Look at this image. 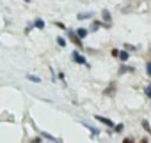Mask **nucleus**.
<instances>
[{"instance_id":"nucleus-4","label":"nucleus","mask_w":151,"mask_h":143,"mask_svg":"<svg viewBox=\"0 0 151 143\" xmlns=\"http://www.w3.org/2000/svg\"><path fill=\"white\" fill-rule=\"evenodd\" d=\"M101 14H103V20L107 21V25H110V21H112V20H110V13H109L107 9H103V11H101Z\"/></svg>"},{"instance_id":"nucleus-1","label":"nucleus","mask_w":151,"mask_h":143,"mask_svg":"<svg viewBox=\"0 0 151 143\" xmlns=\"http://www.w3.org/2000/svg\"><path fill=\"white\" fill-rule=\"evenodd\" d=\"M71 58L77 62V64H82V65H87V62H86V57H82L78 51H73L71 53Z\"/></svg>"},{"instance_id":"nucleus-9","label":"nucleus","mask_w":151,"mask_h":143,"mask_svg":"<svg viewBox=\"0 0 151 143\" xmlns=\"http://www.w3.org/2000/svg\"><path fill=\"white\" fill-rule=\"evenodd\" d=\"M146 73H147V76L151 78V64H147V65H146Z\"/></svg>"},{"instance_id":"nucleus-13","label":"nucleus","mask_w":151,"mask_h":143,"mask_svg":"<svg viewBox=\"0 0 151 143\" xmlns=\"http://www.w3.org/2000/svg\"><path fill=\"white\" fill-rule=\"evenodd\" d=\"M116 131L121 132V131H123V124H117V125H116Z\"/></svg>"},{"instance_id":"nucleus-8","label":"nucleus","mask_w":151,"mask_h":143,"mask_svg":"<svg viewBox=\"0 0 151 143\" xmlns=\"http://www.w3.org/2000/svg\"><path fill=\"white\" fill-rule=\"evenodd\" d=\"M84 18H91V13H82V14H78V20H84Z\"/></svg>"},{"instance_id":"nucleus-12","label":"nucleus","mask_w":151,"mask_h":143,"mask_svg":"<svg viewBox=\"0 0 151 143\" xmlns=\"http://www.w3.org/2000/svg\"><path fill=\"white\" fill-rule=\"evenodd\" d=\"M110 53H112V57H119V50H112Z\"/></svg>"},{"instance_id":"nucleus-6","label":"nucleus","mask_w":151,"mask_h":143,"mask_svg":"<svg viewBox=\"0 0 151 143\" xmlns=\"http://www.w3.org/2000/svg\"><path fill=\"white\" fill-rule=\"evenodd\" d=\"M119 58L121 60H128V51H119Z\"/></svg>"},{"instance_id":"nucleus-10","label":"nucleus","mask_w":151,"mask_h":143,"mask_svg":"<svg viewBox=\"0 0 151 143\" xmlns=\"http://www.w3.org/2000/svg\"><path fill=\"white\" fill-rule=\"evenodd\" d=\"M36 27H37V28H43V27H45V23H43L41 20H37V21H36Z\"/></svg>"},{"instance_id":"nucleus-17","label":"nucleus","mask_w":151,"mask_h":143,"mask_svg":"<svg viewBox=\"0 0 151 143\" xmlns=\"http://www.w3.org/2000/svg\"><path fill=\"white\" fill-rule=\"evenodd\" d=\"M32 143H41V139H39V138H36V139H32Z\"/></svg>"},{"instance_id":"nucleus-11","label":"nucleus","mask_w":151,"mask_h":143,"mask_svg":"<svg viewBox=\"0 0 151 143\" xmlns=\"http://www.w3.org/2000/svg\"><path fill=\"white\" fill-rule=\"evenodd\" d=\"M57 42H59V46H64V44H66V41H64V39H60V37L57 39Z\"/></svg>"},{"instance_id":"nucleus-18","label":"nucleus","mask_w":151,"mask_h":143,"mask_svg":"<svg viewBox=\"0 0 151 143\" xmlns=\"http://www.w3.org/2000/svg\"><path fill=\"white\" fill-rule=\"evenodd\" d=\"M140 143H147V139H146V138H144V139H142V141H140Z\"/></svg>"},{"instance_id":"nucleus-3","label":"nucleus","mask_w":151,"mask_h":143,"mask_svg":"<svg viewBox=\"0 0 151 143\" xmlns=\"http://www.w3.org/2000/svg\"><path fill=\"white\" fill-rule=\"evenodd\" d=\"M94 118H96L98 122H103V124L109 125V127H114V122H112L110 118H105V117H100V115H94Z\"/></svg>"},{"instance_id":"nucleus-16","label":"nucleus","mask_w":151,"mask_h":143,"mask_svg":"<svg viewBox=\"0 0 151 143\" xmlns=\"http://www.w3.org/2000/svg\"><path fill=\"white\" fill-rule=\"evenodd\" d=\"M29 80H32V81H36V83L39 81V78H37V76H29Z\"/></svg>"},{"instance_id":"nucleus-5","label":"nucleus","mask_w":151,"mask_h":143,"mask_svg":"<svg viewBox=\"0 0 151 143\" xmlns=\"http://www.w3.org/2000/svg\"><path fill=\"white\" fill-rule=\"evenodd\" d=\"M77 35H78V39H80V37H86V35H87V30H86V28H78V30H77Z\"/></svg>"},{"instance_id":"nucleus-15","label":"nucleus","mask_w":151,"mask_h":143,"mask_svg":"<svg viewBox=\"0 0 151 143\" xmlns=\"http://www.w3.org/2000/svg\"><path fill=\"white\" fill-rule=\"evenodd\" d=\"M146 94H147V97H149V99H151V85H149V87H147V88H146Z\"/></svg>"},{"instance_id":"nucleus-2","label":"nucleus","mask_w":151,"mask_h":143,"mask_svg":"<svg viewBox=\"0 0 151 143\" xmlns=\"http://www.w3.org/2000/svg\"><path fill=\"white\" fill-rule=\"evenodd\" d=\"M69 39H71V42H73V44H77L78 48H82V41L78 39V35H77V34L71 32V30H69Z\"/></svg>"},{"instance_id":"nucleus-14","label":"nucleus","mask_w":151,"mask_h":143,"mask_svg":"<svg viewBox=\"0 0 151 143\" xmlns=\"http://www.w3.org/2000/svg\"><path fill=\"white\" fill-rule=\"evenodd\" d=\"M123 143H133V138H124Z\"/></svg>"},{"instance_id":"nucleus-7","label":"nucleus","mask_w":151,"mask_h":143,"mask_svg":"<svg viewBox=\"0 0 151 143\" xmlns=\"http://www.w3.org/2000/svg\"><path fill=\"white\" fill-rule=\"evenodd\" d=\"M142 127H144V129H146L147 132H151V127H149V124H147L146 120H142Z\"/></svg>"}]
</instances>
